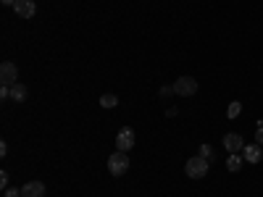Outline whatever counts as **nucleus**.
I'll use <instances>...</instances> for the list:
<instances>
[{
  "instance_id": "obj_5",
  "label": "nucleus",
  "mask_w": 263,
  "mask_h": 197,
  "mask_svg": "<svg viewBox=\"0 0 263 197\" xmlns=\"http://www.w3.org/2000/svg\"><path fill=\"white\" fill-rule=\"evenodd\" d=\"M132 147H135V129H129V126L119 129V134H116V150L129 152Z\"/></svg>"
},
{
  "instance_id": "obj_12",
  "label": "nucleus",
  "mask_w": 263,
  "mask_h": 197,
  "mask_svg": "<svg viewBox=\"0 0 263 197\" xmlns=\"http://www.w3.org/2000/svg\"><path fill=\"white\" fill-rule=\"evenodd\" d=\"M239 113H242V103H239V100H232L229 108H227V119H237Z\"/></svg>"
},
{
  "instance_id": "obj_3",
  "label": "nucleus",
  "mask_w": 263,
  "mask_h": 197,
  "mask_svg": "<svg viewBox=\"0 0 263 197\" xmlns=\"http://www.w3.org/2000/svg\"><path fill=\"white\" fill-rule=\"evenodd\" d=\"M195 92H197V79H192V76H179L177 82H174V95L192 97Z\"/></svg>"
},
{
  "instance_id": "obj_15",
  "label": "nucleus",
  "mask_w": 263,
  "mask_h": 197,
  "mask_svg": "<svg viewBox=\"0 0 263 197\" xmlns=\"http://www.w3.org/2000/svg\"><path fill=\"white\" fill-rule=\"evenodd\" d=\"M6 197H21V189H13V187H8V189H6Z\"/></svg>"
},
{
  "instance_id": "obj_4",
  "label": "nucleus",
  "mask_w": 263,
  "mask_h": 197,
  "mask_svg": "<svg viewBox=\"0 0 263 197\" xmlns=\"http://www.w3.org/2000/svg\"><path fill=\"white\" fill-rule=\"evenodd\" d=\"M0 82H3L6 87H13L18 82V69H16V63L11 61H3L0 63Z\"/></svg>"
},
{
  "instance_id": "obj_2",
  "label": "nucleus",
  "mask_w": 263,
  "mask_h": 197,
  "mask_svg": "<svg viewBox=\"0 0 263 197\" xmlns=\"http://www.w3.org/2000/svg\"><path fill=\"white\" fill-rule=\"evenodd\" d=\"M108 171L114 173V176H124V173L129 171V158H126V152L116 150L111 158H108Z\"/></svg>"
},
{
  "instance_id": "obj_8",
  "label": "nucleus",
  "mask_w": 263,
  "mask_h": 197,
  "mask_svg": "<svg viewBox=\"0 0 263 197\" xmlns=\"http://www.w3.org/2000/svg\"><path fill=\"white\" fill-rule=\"evenodd\" d=\"M21 197H45V184L42 182H27L21 187Z\"/></svg>"
},
{
  "instance_id": "obj_6",
  "label": "nucleus",
  "mask_w": 263,
  "mask_h": 197,
  "mask_svg": "<svg viewBox=\"0 0 263 197\" xmlns=\"http://www.w3.org/2000/svg\"><path fill=\"white\" fill-rule=\"evenodd\" d=\"M13 13L21 16V18H32L37 13V3H34V0H16V3H13Z\"/></svg>"
},
{
  "instance_id": "obj_14",
  "label": "nucleus",
  "mask_w": 263,
  "mask_h": 197,
  "mask_svg": "<svg viewBox=\"0 0 263 197\" xmlns=\"http://www.w3.org/2000/svg\"><path fill=\"white\" fill-rule=\"evenodd\" d=\"M200 155H203L205 161H211V158H213V150H211V145H203V147H200Z\"/></svg>"
},
{
  "instance_id": "obj_17",
  "label": "nucleus",
  "mask_w": 263,
  "mask_h": 197,
  "mask_svg": "<svg viewBox=\"0 0 263 197\" xmlns=\"http://www.w3.org/2000/svg\"><path fill=\"white\" fill-rule=\"evenodd\" d=\"M255 142H258V145H263V124H260V126H258V131H255Z\"/></svg>"
},
{
  "instance_id": "obj_10",
  "label": "nucleus",
  "mask_w": 263,
  "mask_h": 197,
  "mask_svg": "<svg viewBox=\"0 0 263 197\" xmlns=\"http://www.w3.org/2000/svg\"><path fill=\"white\" fill-rule=\"evenodd\" d=\"M27 95H29V90L21 82H16L13 87H11V100H16V103H24L27 100Z\"/></svg>"
},
{
  "instance_id": "obj_7",
  "label": "nucleus",
  "mask_w": 263,
  "mask_h": 197,
  "mask_svg": "<svg viewBox=\"0 0 263 197\" xmlns=\"http://www.w3.org/2000/svg\"><path fill=\"white\" fill-rule=\"evenodd\" d=\"M224 147H227L229 155L232 152H242L245 150V140L239 134H234V131H229V134H224Z\"/></svg>"
},
{
  "instance_id": "obj_16",
  "label": "nucleus",
  "mask_w": 263,
  "mask_h": 197,
  "mask_svg": "<svg viewBox=\"0 0 263 197\" xmlns=\"http://www.w3.org/2000/svg\"><path fill=\"white\" fill-rule=\"evenodd\" d=\"M0 187H3V189H8V173H6V171L0 173Z\"/></svg>"
},
{
  "instance_id": "obj_18",
  "label": "nucleus",
  "mask_w": 263,
  "mask_h": 197,
  "mask_svg": "<svg viewBox=\"0 0 263 197\" xmlns=\"http://www.w3.org/2000/svg\"><path fill=\"white\" fill-rule=\"evenodd\" d=\"M6 155H8V145L0 142V158H6Z\"/></svg>"
},
{
  "instance_id": "obj_9",
  "label": "nucleus",
  "mask_w": 263,
  "mask_h": 197,
  "mask_svg": "<svg viewBox=\"0 0 263 197\" xmlns=\"http://www.w3.org/2000/svg\"><path fill=\"white\" fill-rule=\"evenodd\" d=\"M242 158H245V163H260V158H263V150H260V145H245V150H242Z\"/></svg>"
},
{
  "instance_id": "obj_19",
  "label": "nucleus",
  "mask_w": 263,
  "mask_h": 197,
  "mask_svg": "<svg viewBox=\"0 0 263 197\" xmlns=\"http://www.w3.org/2000/svg\"><path fill=\"white\" fill-rule=\"evenodd\" d=\"M174 92V87H161V97H166V95H171Z\"/></svg>"
},
{
  "instance_id": "obj_11",
  "label": "nucleus",
  "mask_w": 263,
  "mask_h": 197,
  "mask_svg": "<svg viewBox=\"0 0 263 197\" xmlns=\"http://www.w3.org/2000/svg\"><path fill=\"white\" fill-rule=\"evenodd\" d=\"M242 163H245V158L239 155V152H232V155L227 158V168H229L232 173H237L239 168H242Z\"/></svg>"
},
{
  "instance_id": "obj_13",
  "label": "nucleus",
  "mask_w": 263,
  "mask_h": 197,
  "mask_svg": "<svg viewBox=\"0 0 263 197\" xmlns=\"http://www.w3.org/2000/svg\"><path fill=\"white\" fill-rule=\"evenodd\" d=\"M119 97L116 95H100V108H116Z\"/></svg>"
},
{
  "instance_id": "obj_1",
  "label": "nucleus",
  "mask_w": 263,
  "mask_h": 197,
  "mask_svg": "<svg viewBox=\"0 0 263 197\" xmlns=\"http://www.w3.org/2000/svg\"><path fill=\"white\" fill-rule=\"evenodd\" d=\"M208 168H211V163L203 155H195V158H190L184 163V173H187L190 179H203L205 173H208Z\"/></svg>"
},
{
  "instance_id": "obj_20",
  "label": "nucleus",
  "mask_w": 263,
  "mask_h": 197,
  "mask_svg": "<svg viewBox=\"0 0 263 197\" xmlns=\"http://www.w3.org/2000/svg\"><path fill=\"white\" fill-rule=\"evenodd\" d=\"M13 3H16V0H3V6H11V8H13Z\"/></svg>"
}]
</instances>
